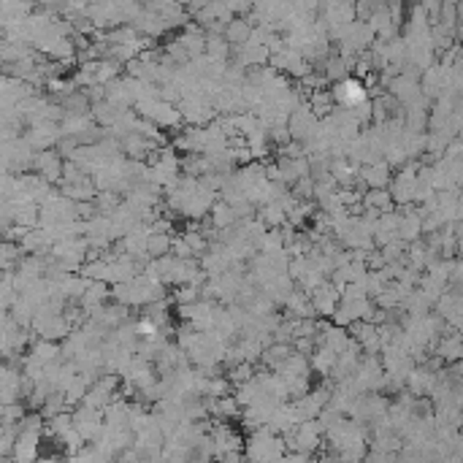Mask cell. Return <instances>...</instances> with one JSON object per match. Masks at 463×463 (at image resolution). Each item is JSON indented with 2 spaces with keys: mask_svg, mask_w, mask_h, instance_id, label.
Segmentation results:
<instances>
[{
  "mask_svg": "<svg viewBox=\"0 0 463 463\" xmlns=\"http://www.w3.org/2000/svg\"><path fill=\"white\" fill-rule=\"evenodd\" d=\"M363 98H366V93H363L361 84H355V82H347V84H344V90H341V100H344V103H361Z\"/></svg>",
  "mask_w": 463,
  "mask_h": 463,
  "instance_id": "1",
  "label": "cell"
}]
</instances>
